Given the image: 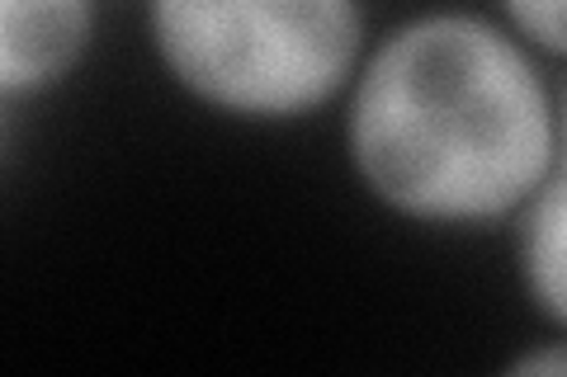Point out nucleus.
<instances>
[{
	"mask_svg": "<svg viewBox=\"0 0 567 377\" xmlns=\"http://www.w3.org/2000/svg\"><path fill=\"white\" fill-rule=\"evenodd\" d=\"M558 170H567V85H558Z\"/></svg>",
	"mask_w": 567,
	"mask_h": 377,
	"instance_id": "nucleus-7",
	"label": "nucleus"
},
{
	"mask_svg": "<svg viewBox=\"0 0 567 377\" xmlns=\"http://www.w3.org/2000/svg\"><path fill=\"white\" fill-rule=\"evenodd\" d=\"M496 20L544 62H567V0H496Z\"/></svg>",
	"mask_w": 567,
	"mask_h": 377,
	"instance_id": "nucleus-5",
	"label": "nucleus"
},
{
	"mask_svg": "<svg viewBox=\"0 0 567 377\" xmlns=\"http://www.w3.org/2000/svg\"><path fill=\"white\" fill-rule=\"evenodd\" d=\"M166 81L237 123H298L346 100L369 52L364 0H142Z\"/></svg>",
	"mask_w": 567,
	"mask_h": 377,
	"instance_id": "nucleus-2",
	"label": "nucleus"
},
{
	"mask_svg": "<svg viewBox=\"0 0 567 377\" xmlns=\"http://www.w3.org/2000/svg\"><path fill=\"white\" fill-rule=\"evenodd\" d=\"M341 147L402 222H516L558 170V85L496 14L435 6L369 43L341 100Z\"/></svg>",
	"mask_w": 567,
	"mask_h": 377,
	"instance_id": "nucleus-1",
	"label": "nucleus"
},
{
	"mask_svg": "<svg viewBox=\"0 0 567 377\" xmlns=\"http://www.w3.org/2000/svg\"><path fill=\"white\" fill-rule=\"evenodd\" d=\"M516 274L529 307L567 335V170L548 175V185L520 208Z\"/></svg>",
	"mask_w": 567,
	"mask_h": 377,
	"instance_id": "nucleus-4",
	"label": "nucleus"
},
{
	"mask_svg": "<svg viewBox=\"0 0 567 377\" xmlns=\"http://www.w3.org/2000/svg\"><path fill=\"white\" fill-rule=\"evenodd\" d=\"M529 373H548V377H567V335L558 339H539V345H525L520 354L506 358V377H529Z\"/></svg>",
	"mask_w": 567,
	"mask_h": 377,
	"instance_id": "nucleus-6",
	"label": "nucleus"
},
{
	"mask_svg": "<svg viewBox=\"0 0 567 377\" xmlns=\"http://www.w3.org/2000/svg\"><path fill=\"white\" fill-rule=\"evenodd\" d=\"M100 0H0V95L33 100L85 66Z\"/></svg>",
	"mask_w": 567,
	"mask_h": 377,
	"instance_id": "nucleus-3",
	"label": "nucleus"
}]
</instances>
